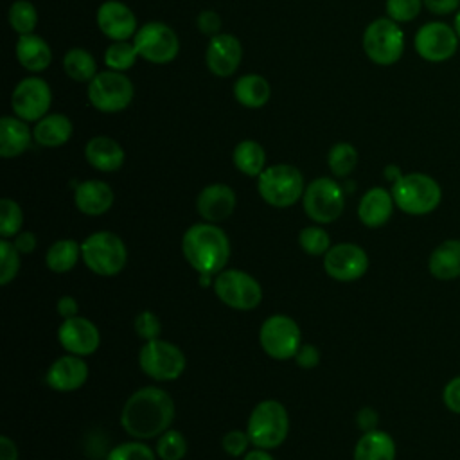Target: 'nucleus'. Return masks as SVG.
Listing matches in <instances>:
<instances>
[{
	"label": "nucleus",
	"mask_w": 460,
	"mask_h": 460,
	"mask_svg": "<svg viewBox=\"0 0 460 460\" xmlns=\"http://www.w3.org/2000/svg\"><path fill=\"white\" fill-rule=\"evenodd\" d=\"M174 411V401L164 388L142 386L126 399L120 410V426L137 440L158 438L171 428Z\"/></svg>",
	"instance_id": "obj_1"
},
{
	"label": "nucleus",
	"mask_w": 460,
	"mask_h": 460,
	"mask_svg": "<svg viewBox=\"0 0 460 460\" xmlns=\"http://www.w3.org/2000/svg\"><path fill=\"white\" fill-rule=\"evenodd\" d=\"M181 253L199 275L216 277L230 259V239L216 223H194L181 237Z\"/></svg>",
	"instance_id": "obj_2"
},
{
	"label": "nucleus",
	"mask_w": 460,
	"mask_h": 460,
	"mask_svg": "<svg viewBox=\"0 0 460 460\" xmlns=\"http://www.w3.org/2000/svg\"><path fill=\"white\" fill-rule=\"evenodd\" d=\"M246 433L252 446L275 449L288 438L289 415L286 406L275 399H264L253 406L246 422Z\"/></svg>",
	"instance_id": "obj_3"
},
{
	"label": "nucleus",
	"mask_w": 460,
	"mask_h": 460,
	"mask_svg": "<svg viewBox=\"0 0 460 460\" xmlns=\"http://www.w3.org/2000/svg\"><path fill=\"white\" fill-rule=\"evenodd\" d=\"M395 207L410 216L433 212L442 199V189L435 178L424 172L402 174L390 189Z\"/></svg>",
	"instance_id": "obj_4"
},
{
	"label": "nucleus",
	"mask_w": 460,
	"mask_h": 460,
	"mask_svg": "<svg viewBox=\"0 0 460 460\" xmlns=\"http://www.w3.org/2000/svg\"><path fill=\"white\" fill-rule=\"evenodd\" d=\"M257 190L259 196L275 208L293 207L304 196V174L291 164L268 165L257 176Z\"/></svg>",
	"instance_id": "obj_5"
},
{
	"label": "nucleus",
	"mask_w": 460,
	"mask_h": 460,
	"mask_svg": "<svg viewBox=\"0 0 460 460\" xmlns=\"http://www.w3.org/2000/svg\"><path fill=\"white\" fill-rule=\"evenodd\" d=\"M81 259L95 275L113 277L124 270L128 262V248L117 234L99 230L81 243Z\"/></svg>",
	"instance_id": "obj_6"
},
{
	"label": "nucleus",
	"mask_w": 460,
	"mask_h": 460,
	"mask_svg": "<svg viewBox=\"0 0 460 460\" xmlns=\"http://www.w3.org/2000/svg\"><path fill=\"white\" fill-rule=\"evenodd\" d=\"M86 97L93 110L101 113H119L133 102L135 86L126 72L106 68L86 84Z\"/></svg>",
	"instance_id": "obj_7"
},
{
	"label": "nucleus",
	"mask_w": 460,
	"mask_h": 460,
	"mask_svg": "<svg viewBox=\"0 0 460 460\" xmlns=\"http://www.w3.org/2000/svg\"><path fill=\"white\" fill-rule=\"evenodd\" d=\"M361 47L372 63L379 66H390L402 58L404 32L392 18H376L365 27Z\"/></svg>",
	"instance_id": "obj_8"
},
{
	"label": "nucleus",
	"mask_w": 460,
	"mask_h": 460,
	"mask_svg": "<svg viewBox=\"0 0 460 460\" xmlns=\"http://www.w3.org/2000/svg\"><path fill=\"white\" fill-rule=\"evenodd\" d=\"M302 207L313 223L329 225L343 214L345 192L336 180L320 176L305 185Z\"/></svg>",
	"instance_id": "obj_9"
},
{
	"label": "nucleus",
	"mask_w": 460,
	"mask_h": 460,
	"mask_svg": "<svg viewBox=\"0 0 460 460\" xmlns=\"http://www.w3.org/2000/svg\"><path fill=\"white\" fill-rule=\"evenodd\" d=\"M138 367L155 381H176L185 372L187 358L178 345L156 338L140 347Z\"/></svg>",
	"instance_id": "obj_10"
},
{
	"label": "nucleus",
	"mask_w": 460,
	"mask_h": 460,
	"mask_svg": "<svg viewBox=\"0 0 460 460\" xmlns=\"http://www.w3.org/2000/svg\"><path fill=\"white\" fill-rule=\"evenodd\" d=\"M212 288L216 296L235 311H252L262 300V288L255 277L243 270H223L214 280Z\"/></svg>",
	"instance_id": "obj_11"
},
{
	"label": "nucleus",
	"mask_w": 460,
	"mask_h": 460,
	"mask_svg": "<svg viewBox=\"0 0 460 460\" xmlns=\"http://www.w3.org/2000/svg\"><path fill=\"white\" fill-rule=\"evenodd\" d=\"M138 56L153 65H167L180 52V38L176 31L158 20L146 22L133 36Z\"/></svg>",
	"instance_id": "obj_12"
},
{
	"label": "nucleus",
	"mask_w": 460,
	"mask_h": 460,
	"mask_svg": "<svg viewBox=\"0 0 460 460\" xmlns=\"http://www.w3.org/2000/svg\"><path fill=\"white\" fill-rule=\"evenodd\" d=\"M259 343L270 358L291 359L302 345V331L291 316L271 314L259 329Z\"/></svg>",
	"instance_id": "obj_13"
},
{
	"label": "nucleus",
	"mask_w": 460,
	"mask_h": 460,
	"mask_svg": "<svg viewBox=\"0 0 460 460\" xmlns=\"http://www.w3.org/2000/svg\"><path fill=\"white\" fill-rule=\"evenodd\" d=\"M52 104V90L40 75H27L16 83L11 93V110L25 122H38Z\"/></svg>",
	"instance_id": "obj_14"
},
{
	"label": "nucleus",
	"mask_w": 460,
	"mask_h": 460,
	"mask_svg": "<svg viewBox=\"0 0 460 460\" xmlns=\"http://www.w3.org/2000/svg\"><path fill=\"white\" fill-rule=\"evenodd\" d=\"M460 38L455 27L444 22H428L413 36L415 52L429 63H444L456 54Z\"/></svg>",
	"instance_id": "obj_15"
},
{
	"label": "nucleus",
	"mask_w": 460,
	"mask_h": 460,
	"mask_svg": "<svg viewBox=\"0 0 460 460\" xmlns=\"http://www.w3.org/2000/svg\"><path fill=\"white\" fill-rule=\"evenodd\" d=\"M323 270L336 282H354L368 270L367 252L354 243H338L323 255Z\"/></svg>",
	"instance_id": "obj_16"
},
{
	"label": "nucleus",
	"mask_w": 460,
	"mask_h": 460,
	"mask_svg": "<svg viewBox=\"0 0 460 460\" xmlns=\"http://www.w3.org/2000/svg\"><path fill=\"white\" fill-rule=\"evenodd\" d=\"M95 23L110 41L133 40L140 27L133 9L120 0H104L95 11Z\"/></svg>",
	"instance_id": "obj_17"
},
{
	"label": "nucleus",
	"mask_w": 460,
	"mask_h": 460,
	"mask_svg": "<svg viewBox=\"0 0 460 460\" xmlns=\"http://www.w3.org/2000/svg\"><path fill=\"white\" fill-rule=\"evenodd\" d=\"M243 61V43L230 32H219L208 38L205 63L212 75L230 77L237 72Z\"/></svg>",
	"instance_id": "obj_18"
},
{
	"label": "nucleus",
	"mask_w": 460,
	"mask_h": 460,
	"mask_svg": "<svg viewBox=\"0 0 460 460\" xmlns=\"http://www.w3.org/2000/svg\"><path fill=\"white\" fill-rule=\"evenodd\" d=\"M58 341L68 352L75 356H92L101 345V332L97 325L83 316H72L63 320L58 329Z\"/></svg>",
	"instance_id": "obj_19"
},
{
	"label": "nucleus",
	"mask_w": 460,
	"mask_h": 460,
	"mask_svg": "<svg viewBox=\"0 0 460 460\" xmlns=\"http://www.w3.org/2000/svg\"><path fill=\"white\" fill-rule=\"evenodd\" d=\"M237 205L235 192L226 183H208L196 198V210L207 223H219L228 219Z\"/></svg>",
	"instance_id": "obj_20"
},
{
	"label": "nucleus",
	"mask_w": 460,
	"mask_h": 460,
	"mask_svg": "<svg viewBox=\"0 0 460 460\" xmlns=\"http://www.w3.org/2000/svg\"><path fill=\"white\" fill-rule=\"evenodd\" d=\"M88 365L81 356L65 354L50 363L45 383L56 392H74L88 381Z\"/></svg>",
	"instance_id": "obj_21"
},
{
	"label": "nucleus",
	"mask_w": 460,
	"mask_h": 460,
	"mask_svg": "<svg viewBox=\"0 0 460 460\" xmlns=\"http://www.w3.org/2000/svg\"><path fill=\"white\" fill-rule=\"evenodd\" d=\"M113 201L115 192L110 183L102 180H84L77 183L74 190V203L84 216H102L113 207Z\"/></svg>",
	"instance_id": "obj_22"
},
{
	"label": "nucleus",
	"mask_w": 460,
	"mask_h": 460,
	"mask_svg": "<svg viewBox=\"0 0 460 460\" xmlns=\"http://www.w3.org/2000/svg\"><path fill=\"white\" fill-rule=\"evenodd\" d=\"M86 162L101 172H115L124 165V147L108 135H95L84 146Z\"/></svg>",
	"instance_id": "obj_23"
},
{
	"label": "nucleus",
	"mask_w": 460,
	"mask_h": 460,
	"mask_svg": "<svg viewBox=\"0 0 460 460\" xmlns=\"http://www.w3.org/2000/svg\"><path fill=\"white\" fill-rule=\"evenodd\" d=\"M394 196L383 187L368 189L358 203V217L368 228H379L388 223L394 214Z\"/></svg>",
	"instance_id": "obj_24"
},
{
	"label": "nucleus",
	"mask_w": 460,
	"mask_h": 460,
	"mask_svg": "<svg viewBox=\"0 0 460 460\" xmlns=\"http://www.w3.org/2000/svg\"><path fill=\"white\" fill-rule=\"evenodd\" d=\"M14 56L18 63L31 74L47 70L52 63V49L45 38L31 32L18 36L14 43Z\"/></svg>",
	"instance_id": "obj_25"
},
{
	"label": "nucleus",
	"mask_w": 460,
	"mask_h": 460,
	"mask_svg": "<svg viewBox=\"0 0 460 460\" xmlns=\"http://www.w3.org/2000/svg\"><path fill=\"white\" fill-rule=\"evenodd\" d=\"M32 128L23 119L13 115H4L0 119V156L16 158L23 155L32 144Z\"/></svg>",
	"instance_id": "obj_26"
},
{
	"label": "nucleus",
	"mask_w": 460,
	"mask_h": 460,
	"mask_svg": "<svg viewBox=\"0 0 460 460\" xmlns=\"http://www.w3.org/2000/svg\"><path fill=\"white\" fill-rule=\"evenodd\" d=\"M74 135V124L68 115L61 111L47 113L38 122H34L32 137L34 142L41 147H61Z\"/></svg>",
	"instance_id": "obj_27"
},
{
	"label": "nucleus",
	"mask_w": 460,
	"mask_h": 460,
	"mask_svg": "<svg viewBox=\"0 0 460 460\" xmlns=\"http://www.w3.org/2000/svg\"><path fill=\"white\" fill-rule=\"evenodd\" d=\"M234 99L237 104L248 110H259L268 104L271 97V86L266 77L259 74H243L232 86Z\"/></svg>",
	"instance_id": "obj_28"
},
{
	"label": "nucleus",
	"mask_w": 460,
	"mask_h": 460,
	"mask_svg": "<svg viewBox=\"0 0 460 460\" xmlns=\"http://www.w3.org/2000/svg\"><path fill=\"white\" fill-rule=\"evenodd\" d=\"M429 273L438 280L460 277V239L442 241L428 259Z\"/></svg>",
	"instance_id": "obj_29"
},
{
	"label": "nucleus",
	"mask_w": 460,
	"mask_h": 460,
	"mask_svg": "<svg viewBox=\"0 0 460 460\" xmlns=\"http://www.w3.org/2000/svg\"><path fill=\"white\" fill-rule=\"evenodd\" d=\"M354 460H395V442L383 429L365 431L354 446Z\"/></svg>",
	"instance_id": "obj_30"
},
{
	"label": "nucleus",
	"mask_w": 460,
	"mask_h": 460,
	"mask_svg": "<svg viewBox=\"0 0 460 460\" xmlns=\"http://www.w3.org/2000/svg\"><path fill=\"white\" fill-rule=\"evenodd\" d=\"M232 162L241 174L257 178L266 169V151L257 140L244 138L235 144L232 151Z\"/></svg>",
	"instance_id": "obj_31"
},
{
	"label": "nucleus",
	"mask_w": 460,
	"mask_h": 460,
	"mask_svg": "<svg viewBox=\"0 0 460 460\" xmlns=\"http://www.w3.org/2000/svg\"><path fill=\"white\" fill-rule=\"evenodd\" d=\"M63 70L72 81L88 84L99 74V65L90 50L74 47L68 49L63 56Z\"/></svg>",
	"instance_id": "obj_32"
},
{
	"label": "nucleus",
	"mask_w": 460,
	"mask_h": 460,
	"mask_svg": "<svg viewBox=\"0 0 460 460\" xmlns=\"http://www.w3.org/2000/svg\"><path fill=\"white\" fill-rule=\"evenodd\" d=\"M81 259V244L70 237L58 239L45 253V264L54 273H66L75 268Z\"/></svg>",
	"instance_id": "obj_33"
},
{
	"label": "nucleus",
	"mask_w": 460,
	"mask_h": 460,
	"mask_svg": "<svg viewBox=\"0 0 460 460\" xmlns=\"http://www.w3.org/2000/svg\"><path fill=\"white\" fill-rule=\"evenodd\" d=\"M137 47L133 40H124V41H111L102 56L104 66L110 70L117 72H128L138 59Z\"/></svg>",
	"instance_id": "obj_34"
},
{
	"label": "nucleus",
	"mask_w": 460,
	"mask_h": 460,
	"mask_svg": "<svg viewBox=\"0 0 460 460\" xmlns=\"http://www.w3.org/2000/svg\"><path fill=\"white\" fill-rule=\"evenodd\" d=\"M359 155L350 142H336L327 153V167L338 178H347L358 165Z\"/></svg>",
	"instance_id": "obj_35"
},
{
	"label": "nucleus",
	"mask_w": 460,
	"mask_h": 460,
	"mask_svg": "<svg viewBox=\"0 0 460 460\" xmlns=\"http://www.w3.org/2000/svg\"><path fill=\"white\" fill-rule=\"evenodd\" d=\"M9 27L18 34H31L38 25V11L29 0H14L7 11Z\"/></svg>",
	"instance_id": "obj_36"
},
{
	"label": "nucleus",
	"mask_w": 460,
	"mask_h": 460,
	"mask_svg": "<svg viewBox=\"0 0 460 460\" xmlns=\"http://www.w3.org/2000/svg\"><path fill=\"white\" fill-rule=\"evenodd\" d=\"M298 244L307 255H313V257H323L332 246L329 232L316 223L304 226L298 232Z\"/></svg>",
	"instance_id": "obj_37"
},
{
	"label": "nucleus",
	"mask_w": 460,
	"mask_h": 460,
	"mask_svg": "<svg viewBox=\"0 0 460 460\" xmlns=\"http://www.w3.org/2000/svg\"><path fill=\"white\" fill-rule=\"evenodd\" d=\"M155 451L160 460H181L187 455V438L181 431L169 428L158 437Z\"/></svg>",
	"instance_id": "obj_38"
},
{
	"label": "nucleus",
	"mask_w": 460,
	"mask_h": 460,
	"mask_svg": "<svg viewBox=\"0 0 460 460\" xmlns=\"http://www.w3.org/2000/svg\"><path fill=\"white\" fill-rule=\"evenodd\" d=\"M23 225V210L18 205V201L11 198L0 199V235L4 239L14 237L20 234Z\"/></svg>",
	"instance_id": "obj_39"
},
{
	"label": "nucleus",
	"mask_w": 460,
	"mask_h": 460,
	"mask_svg": "<svg viewBox=\"0 0 460 460\" xmlns=\"http://www.w3.org/2000/svg\"><path fill=\"white\" fill-rule=\"evenodd\" d=\"M156 451H153L144 440H128L108 451L104 460H156Z\"/></svg>",
	"instance_id": "obj_40"
},
{
	"label": "nucleus",
	"mask_w": 460,
	"mask_h": 460,
	"mask_svg": "<svg viewBox=\"0 0 460 460\" xmlns=\"http://www.w3.org/2000/svg\"><path fill=\"white\" fill-rule=\"evenodd\" d=\"M20 252L16 250L14 243L9 239L0 241V284L7 286L13 282L20 271Z\"/></svg>",
	"instance_id": "obj_41"
},
{
	"label": "nucleus",
	"mask_w": 460,
	"mask_h": 460,
	"mask_svg": "<svg viewBox=\"0 0 460 460\" xmlns=\"http://www.w3.org/2000/svg\"><path fill=\"white\" fill-rule=\"evenodd\" d=\"M422 0H386V16L397 23H408L420 14Z\"/></svg>",
	"instance_id": "obj_42"
},
{
	"label": "nucleus",
	"mask_w": 460,
	"mask_h": 460,
	"mask_svg": "<svg viewBox=\"0 0 460 460\" xmlns=\"http://www.w3.org/2000/svg\"><path fill=\"white\" fill-rule=\"evenodd\" d=\"M133 327H135L137 336L142 338L144 341L156 340V338H160V332H162L160 318H158L153 311H149V309L140 311V313L135 316Z\"/></svg>",
	"instance_id": "obj_43"
},
{
	"label": "nucleus",
	"mask_w": 460,
	"mask_h": 460,
	"mask_svg": "<svg viewBox=\"0 0 460 460\" xmlns=\"http://www.w3.org/2000/svg\"><path fill=\"white\" fill-rule=\"evenodd\" d=\"M252 444L250 437L246 431H241V429H232L228 433L223 435L221 438V447L223 451L228 455V456H244L248 453V446Z\"/></svg>",
	"instance_id": "obj_44"
},
{
	"label": "nucleus",
	"mask_w": 460,
	"mask_h": 460,
	"mask_svg": "<svg viewBox=\"0 0 460 460\" xmlns=\"http://www.w3.org/2000/svg\"><path fill=\"white\" fill-rule=\"evenodd\" d=\"M196 27L201 34L212 38L216 34L221 32V27H223V20L221 16L214 11V9H205L201 11L198 16H196Z\"/></svg>",
	"instance_id": "obj_45"
},
{
	"label": "nucleus",
	"mask_w": 460,
	"mask_h": 460,
	"mask_svg": "<svg viewBox=\"0 0 460 460\" xmlns=\"http://www.w3.org/2000/svg\"><path fill=\"white\" fill-rule=\"evenodd\" d=\"M293 359L296 361V365L300 368L309 370V368L318 367V363H320V350L314 345H311V343H302Z\"/></svg>",
	"instance_id": "obj_46"
},
{
	"label": "nucleus",
	"mask_w": 460,
	"mask_h": 460,
	"mask_svg": "<svg viewBox=\"0 0 460 460\" xmlns=\"http://www.w3.org/2000/svg\"><path fill=\"white\" fill-rule=\"evenodd\" d=\"M442 401L449 411L460 413V376L447 381L442 392Z\"/></svg>",
	"instance_id": "obj_47"
},
{
	"label": "nucleus",
	"mask_w": 460,
	"mask_h": 460,
	"mask_svg": "<svg viewBox=\"0 0 460 460\" xmlns=\"http://www.w3.org/2000/svg\"><path fill=\"white\" fill-rule=\"evenodd\" d=\"M422 4L435 16H447L460 7V0H422Z\"/></svg>",
	"instance_id": "obj_48"
},
{
	"label": "nucleus",
	"mask_w": 460,
	"mask_h": 460,
	"mask_svg": "<svg viewBox=\"0 0 460 460\" xmlns=\"http://www.w3.org/2000/svg\"><path fill=\"white\" fill-rule=\"evenodd\" d=\"M377 420H379V415L372 408H361L356 413V424H358V428L363 429V433L377 429Z\"/></svg>",
	"instance_id": "obj_49"
},
{
	"label": "nucleus",
	"mask_w": 460,
	"mask_h": 460,
	"mask_svg": "<svg viewBox=\"0 0 460 460\" xmlns=\"http://www.w3.org/2000/svg\"><path fill=\"white\" fill-rule=\"evenodd\" d=\"M16 250L22 253V255H29L36 250L38 246V241H36V235L32 232H20L14 235L13 239Z\"/></svg>",
	"instance_id": "obj_50"
},
{
	"label": "nucleus",
	"mask_w": 460,
	"mask_h": 460,
	"mask_svg": "<svg viewBox=\"0 0 460 460\" xmlns=\"http://www.w3.org/2000/svg\"><path fill=\"white\" fill-rule=\"evenodd\" d=\"M56 311H58V314H59L63 320H66V318L77 316V313H79V304H77V300H75L72 295H63V296L58 300V304H56Z\"/></svg>",
	"instance_id": "obj_51"
},
{
	"label": "nucleus",
	"mask_w": 460,
	"mask_h": 460,
	"mask_svg": "<svg viewBox=\"0 0 460 460\" xmlns=\"http://www.w3.org/2000/svg\"><path fill=\"white\" fill-rule=\"evenodd\" d=\"M0 460H18V447L7 435L0 437Z\"/></svg>",
	"instance_id": "obj_52"
},
{
	"label": "nucleus",
	"mask_w": 460,
	"mask_h": 460,
	"mask_svg": "<svg viewBox=\"0 0 460 460\" xmlns=\"http://www.w3.org/2000/svg\"><path fill=\"white\" fill-rule=\"evenodd\" d=\"M243 460H275V458L270 455L268 449L253 447V449H250V451L243 456Z\"/></svg>",
	"instance_id": "obj_53"
},
{
	"label": "nucleus",
	"mask_w": 460,
	"mask_h": 460,
	"mask_svg": "<svg viewBox=\"0 0 460 460\" xmlns=\"http://www.w3.org/2000/svg\"><path fill=\"white\" fill-rule=\"evenodd\" d=\"M402 176V172H401V169L397 167V165H394V164H390V165H386L385 167V178L388 180V181H397L399 178Z\"/></svg>",
	"instance_id": "obj_54"
},
{
	"label": "nucleus",
	"mask_w": 460,
	"mask_h": 460,
	"mask_svg": "<svg viewBox=\"0 0 460 460\" xmlns=\"http://www.w3.org/2000/svg\"><path fill=\"white\" fill-rule=\"evenodd\" d=\"M453 27H455V31H456V34H458V38H460V9H458V11H456V14H455Z\"/></svg>",
	"instance_id": "obj_55"
}]
</instances>
